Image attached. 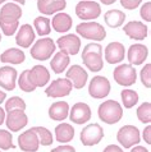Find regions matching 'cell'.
Here are the masks:
<instances>
[{
    "label": "cell",
    "mask_w": 151,
    "mask_h": 152,
    "mask_svg": "<svg viewBox=\"0 0 151 152\" xmlns=\"http://www.w3.org/2000/svg\"><path fill=\"white\" fill-rule=\"evenodd\" d=\"M22 8L15 3H7L0 10V28L5 36H13L19 26Z\"/></svg>",
    "instance_id": "1"
},
{
    "label": "cell",
    "mask_w": 151,
    "mask_h": 152,
    "mask_svg": "<svg viewBox=\"0 0 151 152\" xmlns=\"http://www.w3.org/2000/svg\"><path fill=\"white\" fill-rule=\"evenodd\" d=\"M82 61L91 72H100L104 66L103 46L100 44H89L83 48Z\"/></svg>",
    "instance_id": "2"
},
{
    "label": "cell",
    "mask_w": 151,
    "mask_h": 152,
    "mask_svg": "<svg viewBox=\"0 0 151 152\" xmlns=\"http://www.w3.org/2000/svg\"><path fill=\"white\" fill-rule=\"evenodd\" d=\"M99 118L106 124H117L123 116V107L115 100H106L99 106Z\"/></svg>",
    "instance_id": "3"
},
{
    "label": "cell",
    "mask_w": 151,
    "mask_h": 152,
    "mask_svg": "<svg viewBox=\"0 0 151 152\" xmlns=\"http://www.w3.org/2000/svg\"><path fill=\"white\" fill-rule=\"evenodd\" d=\"M76 32L83 39L92 40V41H103L106 37V31L104 26H101L97 22L90 20V22H83L79 23L76 27Z\"/></svg>",
    "instance_id": "4"
},
{
    "label": "cell",
    "mask_w": 151,
    "mask_h": 152,
    "mask_svg": "<svg viewBox=\"0 0 151 152\" xmlns=\"http://www.w3.org/2000/svg\"><path fill=\"white\" fill-rule=\"evenodd\" d=\"M114 81L123 87H131L137 81V72L136 68L131 64H120L115 66L113 72Z\"/></svg>",
    "instance_id": "5"
},
{
    "label": "cell",
    "mask_w": 151,
    "mask_h": 152,
    "mask_svg": "<svg viewBox=\"0 0 151 152\" xmlns=\"http://www.w3.org/2000/svg\"><path fill=\"white\" fill-rule=\"evenodd\" d=\"M56 49L55 42L53 41V39L50 37H44V39H40L39 41L35 42V45L32 46L31 49V56L36 60H48L54 54Z\"/></svg>",
    "instance_id": "6"
},
{
    "label": "cell",
    "mask_w": 151,
    "mask_h": 152,
    "mask_svg": "<svg viewBox=\"0 0 151 152\" xmlns=\"http://www.w3.org/2000/svg\"><path fill=\"white\" fill-rule=\"evenodd\" d=\"M76 14L82 20H94L101 14V7L94 0H82L76 5Z\"/></svg>",
    "instance_id": "7"
},
{
    "label": "cell",
    "mask_w": 151,
    "mask_h": 152,
    "mask_svg": "<svg viewBox=\"0 0 151 152\" xmlns=\"http://www.w3.org/2000/svg\"><path fill=\"white\" fill-rule=\"evenodd\" d=\"M117 139L124 148H131L141 141L140 130L135 125H124L117 133Z\"/></svg>",
    "instance_id": "8"
},
{
    "label": "cell",
    "mask_w": 151,
    "mask_h": 152,
    "mask_svg": "<svg viewBox=\"0 0 151 152\" xmlns=\"http://www.w3.org/2000/svg\"><path fill=\"white\" fill-rule=\"evenodd\" d=\"M103 138H104V129L97 123L89 124L81 132V142L83 146L87 147L99 145Z\"/></svg>",
    "instance_id": "9"
},
{
    "label": "cell",
    "mask_w": 151,
    "mask_h": 152,
    "mask_svg": "<svg viewBox=\"0 0 151 152\" xmlns=\"http://www.w3.org/2000/svg\"><path fill=\"white\" fill-rule=\"evenodd\" d=\"M110 82L104 75H96L91 79L89 86V94L94 99H104L110 94Z\"/></svg>",
    "instance_id": "10"
},
{
    "label": "cell",
    "mask_w": 151,
    "mask_h": 152,
    "mask_svg": "<svg viewBox=\"0 0 151 152\" xmlns=\"http://www.w3.org/2000/svg\"><path fill=\"white\" fill-rule=\"evenodd\" d=\"M72 82L68 78H58L46 87L45 94L48 97H65L72 92Z\"/></svg>",
    "instance_id": "11"
},
{
    "label": "cell",
    "mask_w": 151,
    "mask_h": 152,
    "mask_svg": "<svg viewBox=\"0 0 151 152\" xmlns=\"http://www.w3.org/2000/svg\"><path fill=\"white\" fill-rule=\"evenodd\" d=\"M5 124L7 128L12 132H19L28 124V116L24 110H12L8 111L5 115Z\"/></svg>",
    "instance_id": "12"
},
{
    "label": "cell",
    "mask_w": 151,
    "mask_h": 152,
    "mask_svg": "<svg viewBox=\"0 0 151 152\" xmlns=\"http://www.w3.org/2000/svg\"><path fill=\"white\" fill-rule=\"evenodd\" d=\"M56 45L62 51H65L68 55H77L81 49V39L76 35H65L58 39Z\"/></svg>",
    "instance_id": "13"
},
{
    "label": "cell",
    "mask_w": 151,
    "mask_h": 152,
    "mask_svg": "<svg viewBox=\"0 0 151 152\" xmlns=\"http://www.w3.org/2000/svg\"><path fill=\"white\" fill-rule=\"evenodd\" d=\"M91 109L85 102H77L69 109V119L74 124H85L91 119Z\"/></svg>",
    "instance_id": "14"
},
{
    "label": "cell",
    "mask_w": 151,
    "mask_h": 152,
    "mask_svg": "<svg viewBox=\"0 0 151 152\" xmlns=\"http://www.w3.org/2000/svg\"><path fill=\"white\" fill-rule=\"evenodd\" d=\"M18 146L24 152H36L40 147V142L37 138V134L32 128L23 132L18 137Z\"/></svg>",
    "instance_id": "15"
},
{
    "label": "cell",
    "mask_w": 151,
    "mask_h": 152,
    "mask_svg": "<svg viewBox=\"0 0 151 152\" xmlns=\"http://www.w3.org/2000/svg\"><path fill=\"white\" fill-rule=\"evenodd\" d=\"M67 78L72 82V86L76 90H81L86 86L87 79H89V74L87 72L79 65H72L67 70Z\"/></svg>",
    "instance_id": "16"
},
{
    "label": "cell",
    "mask_w": 151,
    "mask_h": 152,
    "mask_svg": "<svg viewBox=\"0 0 151 152\" xmlns=\"http://www.w3.org/2000/svg\"><path fill=\"white\" fill-rule=\"evenodd\" d=\"M28 78L36 88L45 87L50 81V72L44 65H35L32 69H28Z\"/></svg>",
    "instance_id": "17"
},
{
    "label": "cell",
    "mask_w": 151,
    "mask_h": 152,
    "mask_svg": "<svg viewBox=\"0 0 151 152\" xmlns=\"http://www.w3.org/2000/svg\"><path fill=\"white\" fill-rule=\"evenodd\" d=\"M123 31L129 39L141 41L147 37L149 29H147V26L145 23L140 22V20H131V22H128L123 27Z\"/></svg>",
    "instance_id": "18"
},
{
    "label": "cell",
    "mask_w": 151,
    "mask_h": 152,
    "mask_svg": "<svg viewBox=\"0 0 151 152\" xmlns=\"http://www.w3.org/2000/svg\"><path fill=\"white\" fill-rule=\"evenodd\" d=\"M149 56V49L147 46L142 44L131 45L127 53V59L131 65H141Z\"/></svg>",
    "instance_id": "19"
},
{
    "label": "cell",
    "mask_w": 151,
    "mask_h": 152,
    "mask_svg": "<svg viewBox=\"0 0 151 152\" xmlns=\"http://www.w3.org/2000/svg\"><path fill=\"white\" fill-rule=\"evenodd\" d=\"M105 60L109 64H118V63L124 60L125 50L123 44L120 42H110L105 48Z\"/></svg>",
    "instance_id": "20"
},
{
    "label": "cell",
    "mask_w": 151,
    "mask_h": 152,
    "mask_svg": "<svg viewBox=\"0 0 151 152\" xmlns=\"http://www.w3.org/2000/svg\"><path fill=\"white\" fill-rule=\"evenodd\" d=\"M67 7L65 0H37V9L44 15H51L64 10Z\"/></svg>",
    "instance_id": "21"
},
{
    "label": "cell",
    "mask_w": 151,
    "mask_h": 152,
    "mask_svg": "<svg viewBox=\"0 0 151 152\" xmlns=\"http://www.w3.org/2000/svg\"><path fill=\"white\" fill-rule=\"evenodd\" d=\"M17 69L13 66H1L0 68V87L5 88L7 91H13L17 83Z\"/></svg>",
    "instance_id": "22"
},
{
    "label": "cell",
    "mask_w": 151,
    "mask_h": 152,
    "mask_svg": "<svg viewBox=\"0 0 151 152\" xmlns=\"http://www.w3.org/2000/svg\"><path fill=\"white\" fill-rule=\"evenodd\" d=\"M35 37H36V35H35V31H33L32 26L26 23V24H23V26H21L18 32H17L15 42L21 48L27 49V48H30L32 45V42L35 41Z\"/></svg>",
    "instance_id": "23"
},
{
    "label": "cell",
    "mask_w": 151,
    "mask_h": 152,
    "mask_svg": "<svg viewBox=\"0 0 151 152\" xmlns=\"http://www.w3.org/2000/svg\"><path fill=\"white\" fill-rule=\"evenodd\" d=\"M72 23H73L72 17L67 13H63V12L56 13L53 17V20H51L53 29L55 32H59V33L68 32L69 29L72 28Z\"/></svg>",
    "instance_id": "24"
},
{
    "label": "cell",
    "mask_w": 151,
    "mask_h": 152,
    "mask_svg": "<svg viewBox=\"0 0 151 152\" xmlns=\"http://www.w3.org/2000/svg\"><path fill=\"white\" fill-rule=\"evenodd\" d=\"M69 115V105L65 101H56L49 107V116L51 120L63 121Z\"/></svg>",
    "instance_id": "25"
},
{
    "label": "cell",
    "mask_w": 151,
    "mask_h": 152,
    "mask_svg": "<svg viewBox=\"0 0 151 152\" xmlns=\"http://www.w3.org/2000/svg\"><path fill=\"white\" fill-rule=\"evenodd\" d=\"M26 59V55L22 51L21 49H17V48H10L5 50L1 56H0V60L1 63H5V64H14V65H18V64H22Z\"/></svg>",
    "instance_id": "26"
},
{
    "label": "cell",
    "mask_w": 151,
    "mask_h": 152,
    "mask_svg": "<svg viewBox=\"0 0 151 152\" xmlns=\"http://www.w3.org/2000/svg\"><path fill=\"white\" fill-rule=\"evenodd\" d=\"M69 63H70V59L68 56V54L60 50L59 53H56L55 55L53 56L51 61H50V66H51V69L55 74H60L67 69Z\"/></svg>",
    "instance_id": "27"
},
{
    "label": "cell",
    "mask_w": 151,
    "mask_h": 152,
    "mask_svg": "<svg viewBox=\"0 0 151 152\" xmlns=\"http://www.w3.org/2000/svg\"><path fill=\"white\" fill-rule=\"evenodd\" d=\"M55 137L60 143H68L74 137V128L68 123H62L55 126Z\"/></svg>",
    "instance_id": "28"
},
{
    "label": "cell",
    "mask_w": 151,
    "mask_h": 152,
    "mask_svg": "<svg viewBox=\"0 0 151 152\" xmlns=\"http://www.w3.org/2000/svg\"><path fill=\"white\" fill-rule=\"evenodd\" d=\"M104 19H105L106 26L111 27V28H118L124 23L125 14H124V12H122L119 9H111L105 13Z\"/></svg>",
    "instance_id": "29"
},
{
    "label": "cell",
    "mask_w": 151,
    "mask_h": 152,
    "mask_svg": "<svg viewBox=\"0 0 151 152\" xmlns=\"http://www.w3.org/2000/svg\"><path fill=\"white\" fill-rule=\"evenodd\" d=\"M33 27L39 36H48L51 32V20L48 17H37L33 20Z\"/></svg>",
    "instance_id": "30"
},
{
    "label": "cell",
    "mask_w": 151,
    "mask_h": 152,
    "mask_svg": "<svg viewBox=\"0 0 151 152\" xmlns=\"http://www.w3.org/2000/svg\"><path fill=\"white\" fill-rule=\"evenodd\" d=\"M120 96H122L123 106L125 109H131V107L135 106V105H137L138 99H140L137 92L131 90V88H125V90H123L122 91V94H120Z\"/></svg>",
    "instance_id": "31"
},
{
    "label": "cell",
    "mask_w": 151,
    "mask_h": 152,
    "mask_svg": "<svg viewBox=\"0 0 151 152\" xmlns=\"http://www.w3.org/2000/svg\"><path fill=\"white\" fill-rule=\"evenodd\" d=\"M35 130V133L37 134V138H39V142L41 146H51L54 139H53V134L48 128H44V126H33L32 128Z\"/></svg>",
    "instance_id": "32"
},
{
    "label": "cell",
    "mask_w": 151,
    "mask_h": 152,
    "mask_svg": "<svg viewBox=\"0 0 151 152\" xmlns=\"http://www.w3.org/2000/svg\"><path fill=\"white\" fill-rule=\"evenodd\" d=\"M137 118L144 124L151 123V104L150 102H144L140 105V107H137Z\"/></svg>",
    "instance_id": "33"
},
{
    "label": "cell",
    "mask_w": 151,
    "mask_h": 152,
    "mask_svg": "<svg viewBox=\"0 0 151 152\" xmlns=\"http://www.w3.org/2000/svg\"><path fill=\"white\" fill-rule=\"evenodd\" d=\"M18 86L23 92H27V94L36 90V87L31 83L30 78H28V69L23 70L22 73H21V75L18 77Z\"/></svg>",
    "instance_id": "34"
},
{
    "label": "cell",
    "mask_w": 151,
    "mask_h": 152,
    "mask_svg": "<svg viewBox=\"0 0 151 152\" xmlns=\"http://www.w3.org/2000/svg\"><path fill=\"white\" fill-rule=\"evenodd\" d=\"M4 110L7 113L12 110H26V102H24V100H22L18 96L10 97L5 102V109Z\"/></svg>",
    "instance_id": "35"
},
{
    "label": "cell",
    "mask_w": 151,
    "mask_h": 152,
    "mask_svg": "<svg viewBox=\"0 0 151 152\" xmlns=\"http://www.w3.org/2000/svg\"><path fill=\"white\" fill-rule=\"evenodd\" d=\"M0 148L1 150H13L15 146L13 145V137L9 130L0 129Z\"/></svg>",
    "instance_id": "36"
},
{
    "label": "cell",
    "mask_w": 151,
    "mask_h": 152,
    "mask_svg": "<svg viewBox=\"0 0 151 152\" xmlns=\"http://www.w3.org/2000/svg\"><path fill=\"white\" fill-rule=\"evenodd\" d=\"M140 77H141L142 84H144L146 88H150L151 87V64H146L144 68L141 69Z\"/></svg>",
    "instance_id": "37"
},
{
    "label": "cell",
    "mask_w": 151,
    "mask_h": 152,
    "mask_svg": "<svg viewBox=\"0 0 151 152\" xmlns=\"http://www.w3.org/2000/svg\"><path fill=\"white\" fill-rule=\"evenodd\" d=\"M140 15H141V18L145 20V22H151V3L147 1V3H145L144 5L141 7V9H140Z\"/></svg>",
    "instance_id": "38"
},
{
    "label": "cell",
    "mask_w": 151,
    "mask_h": 152,
    "mask_svg": "<svg viewBox=\"0 0 151 152\" xmlns=\"http://www.w3.org/2000/svg\"><path fill=\"white\" fill-rule=\"evenodd\" d=\"M141 3L142 0H120V5L128 10H135Z\"/></svg>",
    "instance_id": "39"
},
{
    "label": "cell",
    "mask_w": 151,
    "mask_h": 152,
    "mask_svg": "<svg viewBox=\"0 0 151 152\" xmlns=\"http://www.w3.org/2000/svg\"><path fill=\"white\" fill-rule=\"evenodd\" d=\"M51 152H76L74 150V147L72 146H68V145H63V146H59V147H56V148H53Z\"/></svg>",
    "instance_id": "40"
},
{
    "label": "cell",
    "mask_w": 151,
    "mask_h": 152,
    "mask_svg": "<svg viewBox=\"0 0 151 152\" xmlns=\"http://www.w3.org/2000/svg\"><path fill=\"white\" fill-rule=\"evenodd\" d=\"M142 137H144L145 142L147 143V145H151V125H147L144 130V133H142Z\"/></svg>",
    "instance_id": "41"
},
{
    "label": "cell",
    "mask_w": 151,
    "mask_h": 152,
    "mask_svg": "<svg viewBox=\"0 0 151 152\" xmlns=\"http://www.w3.org/2000/svg\"><path fill=\"white\" fill-rule=\"evenodd\" d=\"M103 152H124V151L122 150L119 146H117V145H109L108 147L104 148Z\"/></svg>",
    "instance_id": "42"
},
{
    "label": "cell",
    "mask_w": 151,
    "mask_h": 152,
    "mask_svg": "<svg viewBox=\"0 0 151 152\" xmlns=\"http://www.w3.org/2000/svg\"><path fill=\"white\" fill-rule=\"evenodd\" d=\"M131 152H149V150L144 146H136L135 148H131Z\"/></svg>",
    "instance_id": "43"
},
{
    "label": "cell",
    "mask_w": 151,
    "mask_h": 152,
    "mask_svg": "<svg viewBox=\"0 0 151 152\" xmlns=\"http://www.w3.org/2000/svg\"><path fill=\"white\" fill-rule=\"evenodd\" d=\"M4 121H5V110L0 106V125H1Z\"/></svg>",
    "instance_id": "44"
},
{
    "label": "cell",
    "mask_w": 151,
    "mask_h": 152,
    "mask_svg": "<svg viewBox=\"0 0 151 152\" xmlns=\"http://www.w3.org/2000/svg\"><path fill=\"white\" fill-rule=\"evenodd\" d=\"M100 1H101L104 5H111V4H114L117 0H100Z\"/></svg>",
    "instance_id": "45"
},
{
    "label": "cell",
    "mask_w": 151,
    "mask_h": 152,
    "mask_svg": "<svg viewBox=\"0 0 151 152\" xmlns=\"http://www.w3.org/2000/svg\"><path fill=\"white\" fill-rule=\"evenodd\" d=\"M5 97H7V94H5V92H3L1 90H0V104L4 102V100H5Z\"/></svg>",
    "instance_id": "46"
},
{
    "label": "cell",
    "mask_w": 151,
    "mask_h": 152,
    "mask_svg": "<svg viewBox=\"0 0 151 152\" xmlns=\"http://www.w3.org/2000/svg\"><path fill=\"white\" fill-rule=\"evenodd\" d=\"M27 0H14V3H18L21 5H24V3H26Z\"/></svg>",
    "instance_id": "47"
},
{
    "label": "cell",
    "mask_w": 151,
    "mask_h": 152,
    "mask_svg": "<svg viewBox=\"0 0 151 152\" xmlns=\"http://www.w3.org/2000/svg\"><path fill=\"white\" fill-rule=\"evenodd\" d=\"M5 1H7V0H0V5H1L3 3H5Z\"/></svg>",
    "instance_id": "48"
},
{
    "label": "cell",
    "mask_w": 151,
    "mask_h": 152,
    "mask_svg": "<svg viewBox=\"0 0 151 152\" xmlns=\"http://www.w3.org/2000/svg\"><path fill=\"white\" fill-rule=\"evenodd\" d=\"M0 41H1V33H0Z\"/></svg>",
    "instance_id": "49"
},
{
    "label": "cell",
    "mask_w": 151,
    "mask_h": 152,
    "mask_svg": "<svg viewBox=\"0 0 151 152\" xmlns=\"http://www.w3.org/2000/svg\"><path fill=\"white\" fill-rule=\"evenodd\" d=\"M0 152H1V151H0Z\"/></svg>",
    "instance_id": "50"
}]
</instances>
